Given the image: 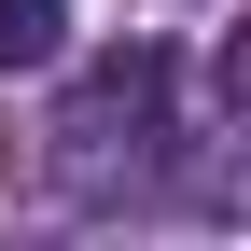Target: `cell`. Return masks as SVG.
Masks as SVG:
<instances>
[{
  "label": "cell",
  "instance_id": "7a4b0ae2",
  "mask_svg": "<svg viewBox=\"0 0 251 251\" xmlns=\"http://www.w3.org/2000/svg\"><path fill=\"white\" fill-rule=\"evenodd\" d=\"M70 42V0H0V70H56Z\"/></svg>",
  "mask_w": 251,
  "mask_h": 251
},
{
  "label": "cell",
  "instance_id": "6da1fadb",
  "mask_svg": "<svg viewBox=\"0 0 251 251\" xmlns=\"http://www.w3.org/2000/svg\"><path fill=\"white\" fill-rule=\"evenodd\" d=\"M42 168H56V196H70V209H112V196H140V181L168 168V56H153V42L98 56V70L56 98V140H42Z\"/></svg>",
  "mask_w": 251,
  "mask_h": 251
},
{
  "label": "cell",
  "instance_id": "3957f363",
  "mask_svg": "<svg viewBox=\"0 0 251 251\" xmlns=\"http://www.w3.org/2000/svg\"><path fill=\"white\" fill-rule=\"evenodd\" d=\"M209 84H224V112H251V14L224 28V56H209Z\"/></svg>",
  "mask_w": 251,
  "mask_h": 251
}]
</instances>
